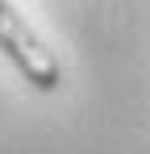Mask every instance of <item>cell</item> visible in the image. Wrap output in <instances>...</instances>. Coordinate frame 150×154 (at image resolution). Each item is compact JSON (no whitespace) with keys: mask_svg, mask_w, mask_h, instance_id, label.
<instances>
[{"mask_svg":"<svg viewBox=\"0 0 150 154\" xmlns=\"http://www.w3.org/2000/svg\"><path fill=\"white\" fill-rule=\"evenodd\" d=\"M0 54L17 67V75L33 88V92H58L63 83V63L58 54L46 46V38L33 29L17 4L0 0Z\"/></svg>","mask_w":150,"mask_h":154,"instance_id":"obj_1","label":"cell"}]
</instances>
